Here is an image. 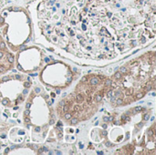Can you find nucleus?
<instances>
[{
    "instance_id": "f257e3e1",
    "label": "nucleus",
    "mask_w": 156,
    "mask_h": 155,
    "mask_svg": "<svg viewBox=\"0 0 156 155\" xmlns=\"http://www.w3.org/2000/svg\"><path fill=\"white\" fill-rule=\"evenodd\" d=\"M98 83H99V79L97 78H92L90 79V84L91 85H97Z\"/></svg>"
},
{
    "instance_id": "f03ea898",
    "label": "nucleus",
    "mask_w": 156,
    "mask_h": 155,
    "mask_svg": "<svg viewBox=\"0 0 156 155\" xmlns=\"http://www.w3.org/2000/svg\"><path fill=\"white\" fill-rule=\"evenodd\" d=\"M76 100H77L79 102H81V101L83 100V97H82V95H80V94H78V95L76 96Z\"/></svg>"
},
{
    "instance_id": "7ed1b4c3",
    "label": "nucleus",
    "mask_w": 156,
    "mask_h": 155,
    "mask_svg": "<svg viewBox=\"0 0 156 155\" xmlns=\"http://www.w3.org/2000/svg\"><path fill=\"white\" fill-rule=\"evenodd\" d=\"M7 60L10 62V63H13L14 62V57L12 56V55H7Z\"/></svg>"
},
{
    "instance_id": "20e7f679",
    "label": "nucleus",
    "mask_w": 156,
    "mask_h": 155,
    "mask_svg": "<svg viewBox=\"0 0 156 155\" xmlns=\"http://www.w3.org/2000/svg\"><path fill=\"white\" fill-rule=\"evenodd\" d=\"M66 114H65V119L66 120H70L71 119V117H72V114H70L69 111L68 112H65Z\"/></svg>"
},
{
    "instance_id": "39448f33",
    "label": "nucleus",
    "mask_w": 156,
    "mask_h": 155,
    "mask_svg": "<svg viewBox=\"0 0 156 155\" xmlns=\"http://www.w3.org/2000/svg\"><path fill=\"white\" fill-rule=\"evenodd\" d=\"M112 81L111 79H106L105 80V86H112Z\"/></svg>"
},
{
    "instance_id": "423d86ee",
    "label": "nucleus",
    "mask_w": 156,
    "mask_h": 155,
    "mask_svg": "<svg viewBox=\"0 0 156 155\" xmlns=\"http://www.w3.org/2000/svg\"><path fill=\"white\" fill-rule=\"evenodd\" d=\"M120 72L125 74V73H127V69H126L125 67H122V68L120 69Z\"/></svg>"
},
{
    "instance_id": "0eeeda50",
    "label": "nucleus",
    "mask_w": 156,
    "mask_h": 155,
    "mask_svg": "<svg viewBox=\"0 0 156 155\" xmlns=\"http://www.w3.org/2000/svg\"><path fill=\"white\" fill-rule=\"evenodd\" d=\"M69 111V105H64L63 106V111L64 112H68Z\"/></svg>"
},
{
    "instance_id": "6e6552de",
    "label": "nucleus",
    "mask_w": 156,
    "mask_h": 155,
    "mask_svg": "<svg viewBox=\"0 0 156 155\" xmlns=\"http://www.w3.org/2000/svg\"><path fill=\"white\" fill-rule=\"evenodd\" d=\"M132 94H133V90H132V89L127 90L126 92H125V95H126V96H130V95H132Z\"/></svg>"
},
{
    "instance_id": "1a4fd4ad",
    "label": "nucleus",
    "mask_w": 156,
    "mask_h": 155,
    "mask_svg": "<svg viewBox=\"0 0 156 155\" xmlns=\"http://www.w3.org/2000/svg\"><path fill=\"white\" fill-rule=\"evenodd\" d=\"M95 100H96L97 102H100V101L101 100V95H98V94H97V95L95 96Z\"/></svg>"
},
{
    "instance_id": "9d476101",
    "label": "nucleus",
    "mask_w": 156,
    "mask_h": 155,
    "mask_svg": "<svg viewBox=\"0 0 156 155\" xmlns=\"http://www.w3.org/2000/svg\"><path fill=\"white\" fill-rule=\"evenodd\" d=\"M114 77H115L116 79H120V78H122V73H121V72H116V73L114 74Z\"/></svg>"
},
{
    "instance_id": "9b49d317",
    "label": "nucleus",
    "mask_w": 156,
    "mask_h": 155,
    "mask_svg": "<svg viewBox=\"0 0 156 155\" xmlns=\"http://www.w3.org/2000/svg\"><path fill=\"white\" fill-rule=\"evenodd\" d=\"M78 122H79V120H78L77 118H73V119H71V123H72V124H77V123H78Z\"/></svg>"
},
{
    "instance_id": "f8f14e48",
    "label": "nucleus",
    "mask_w": 156,
    "mask_h": 155,
    "mask_svg": "<svg viewBox=\"0 0 156 155\" xmlns=\"http://www.w3.org/2000/svg\"><path fill=\"white\" fill-rule=\"evenodd\" d=\"M152 88H153V87H152V85H151V84L147 85V86H146V88H145V91H149V90H152Z\"/></svg>"
},
{
    "instance_id": "ddd939ff",
    "label": "nucleus",
    "mask_w": 156,
    "mask_h": 155,
    "mask_svg": "<svg viewBox=\"0 0 156 155\" xmlns=\"http://www.w3.org/2000/svg\"><path fill=\"white\" fill-rule=\"evenodd\" d=\"M134 111H135V112H140V111H142V107H140V106L136 107V108L134 109Z\"/></svg>"
},
{
    "instance_id": "4468645a",
    "label": "nucleus",
    "mask_w": 156,
    "mask_h": 155,
    "mask_svg": "<svg viewBox=\"0 0 156 155\" xmlns=\"http://www.w3.org/2000/svg\"><path fill=\"white\" fill-rule=\"evenodd\" d=\"M144 97V93H142V92H140V93H138L137 95H136V98L137 99H142Z\"/></svg>"
},
{
    "instance_id": "2eb2a0df",
    "label": "nucleus",
    "mask_w": 156,
    "mask_h": 155,
    "mask_svg": "<svg viewBox=\"0 0 156 155\" xmlns=\"http://www.w3.org/2000/svg\"><path fill=\"white\" fill-rule=\"evenodd\" d=\"M91 101H92V98H91L90 96H89V97L87 98V102H88V104H91Z\"/></svg>"
},
{
    "instance_id": "dca6fc26",
    "label": "nucleus",
    "mask_w": 156,
    "mask_h": 155,
    "mask_svg": "<svg viewBox=\"0 0 156 155\" xmlns=\"http://www.w3.org/2000/svg\"><path fill=\"white\" fill-rule=\"evenodd\" d=\"M2 104H3V105H7V104H8V100H7V99H4V100H2Z\"/></svg>"
},
{
    "instance_id": "f3484780",
    "label": "nucleus",
    "mask_w": 156,
    "mask_h": 155,
    "mask_svg": "<svg viewBox=\"0 0 156 155\" xmlns=\"http://www.w3.org/2000/svg\"><path fill=\"white\" fill-rule=\"evenodd\" d=\"M24 86H25L27 89H28V88L30 87V83H29L28 81H27V82H25V83H24Z\"/></svg>"
},
{
    "instance_id": "a211bd4d",
    "label": "nucleus",
    "mask_w": 156,
    "mask_h": 155,
    "mask_svg": "<svg viewBox=\"0 0 156 155\" xmlns=\"http://www.w3.org/2000/svg\"><path fill=\"white\" fill-rule=\"evenodd\" d=\"M122 103H123V100H122V99H118V100H117V104L121 105V104H122Z\"/></svg>"
},
{
    "instance_id": "6ab92c4d",
    "label": "nucleus",
    "mask_w": 156,
    "mask_h": 155,
    "mask_svg": "<svg viewBox=\"0 0 156 155\" xmlns=\"http://www.w3.org/2000/svg\"><path fill=\"white\" fill-rule=\"evenodd\" d=\"M144 121H148L149 119H150V115L147 113V114H145L144 115Z\"/></svg>"
},
{
    "instance_id": "aec40b11",
    "label": "nucleus",
    "mask_w": 156,
    "mask_h": 155,
    "mask_svg": "<svg viewBox=\"0 0 156 155\" xmlns=\"http://www.w3.org/2000/svg\"><path fill=\"white\" fill-rule=\"evenodd\" d=\"M5 48V44L2 41V42H0V48Z\"/></svg>"
},
{
    "instance_id": "412c9836",
    "label": "nucleus",
    "mask_w": 156,
    "mask_h": 155,
    "mask_svg": "<svg viewBox=\"0 0 156 155\" xmlns=\"http://www.w3.org/2000/svg\"><path fill=\"white\" fill-rule=\"evenodd\" d=\"M112 92H113L112 90H109V91H108V94H107V95H108V97H110V98H111V97L112 96V94H113Z\"/></svg>"
},
{
    "instance_id": "4be33fe9",
    "label": "nucleus",
    "mask_w": 156,
    "mask_h": 155,
    "mask_svg": "<svg viewBox=\"0 0 156 155\" xmlns=\"http://www.w3.org/2000/svg\"><path fill=\"white\" fill-rule=\"evenodd\" d=\"M148 135H149V136H153V135H154V132H153V130H149V132H148Z\"/></svg>"
},
{
    "instance_id": "5701e85b",
    "label": "nucleus",
    "mask_w": 156,
    "mask_h": 155,
    "mask_svg": "<svg viewBox=\"0 0 156 155\" xmlns=\"http://www.w3.org/2000/svg\"><path fill=\"white\" fill-rule=\"evenodd\" d=\"M29 114H30V111H28V109L26 110V111H25V115H26V116H28Z\"/></svg>"
},
{
    "instance_id": "b1692460",
    "label": "nucleus",
    "mask_w": 156,
    "mask_h": 155,
    "mask_svg": "<svg viewBox=\"0 0 156 155\" xmlns=\"http://www.w3.org/2000/svg\"><path fill=\"white\" fill-rule=\"evenodd\" d=\"M8 79H9V77H4L2 79V81H7Z\"/></svg>"
},
{
    "instance_id": "393cba45",
    "label": "nucleus",
    "mask_w": 156,
    "mask_h": 155,
    "mask_svg": "<svg viewBox=\"0 0 156 155\" xmlns=\"http://www.w3.org/2000/svg\"><path fill=\"white\" fill-rule=\"evenodd\" d=\"M35 92L39 93V92H40V89H39V88H36V89H35Z\"/></svg>"
},
{
    "instance_id": "a878e982",
    "label": "nucleus",
    "mask_w": 156,
    "mask_h": 155,
    "mask_svg": "<svg viewBox=\"0 0 156 155\" xmlns=\"http://www.w3.org/2000/svg\"><path fill=\"white\" fill-rule=\"evenodd\" d=\"M27 92H28V91H27V89L26 88V89L23 90V94H24V95H26V94H27Z\"/></svg>"
},
{
    "instance_id": "bb28decb",
    "label": "nucleus",
    "mask_w": 156,
    "mask_h": 155,
    "mask_svg": "<svg viewBox=\"0 0 156 155\" xmlns=\"http://www.w3.org/2000/svg\"><path fill=\"white\" fill-rule=\"evenodd\" d=\"M30 107H31V104H30V103H27V104H26V108H27V109H30Z\"/></svg>"
},
{
    "instance_id": "cd10ccee",
    "label": "nucleus",
    "mask_w": 156,
    "mask_h": 155,
    "mask_svg": "<svg viewBox=\"0 0 156 155\" xmlns=\"http://www.w3.org/2000/svg\"><path fill=\"white\" fill-rule=\"evenodd\" d=\"M4 71H5V68L2 67V66H0V73L1 72H4Z\"/></svg>"
},
{
    "instance_id": "c85d7f7f",
    "label": "nucleus",
    "mask_w": 156,
    "mask_h": 155,
    "mask_svg": "<svg viewBox=\"0 0 156 155\" xmlns=\"http://www.w3.org/2000/svg\"><path fill=\"white\" fill-rule=\"evenodd\" d=\"M119 96H121V92H120V91H117V92L115 93V97H119Z\"/></svg>"
},
{
    "instance_id": "c756f323",
    "label": "nucleus",
    "mask_w": 156,
    "mask_h": 155,
    "mask_svg": "<svg viewBox=\"0 0 156 155\" xmlns=\"http://www.w3.org/2000/svg\"><path fill=\"white\" fill-rule=\"evenodd\" d=\"M29 122H30V120H29V118H27H27H25V122H27V123H28Z\"/></svg>"
},
{
    "instance_id": "7c9ffc66",
    "label": "nucleus",
    "mask_w": 156,
    "mask_h": 155,
    "mask_svg": "<svg viewBox=\"0 0 156 155\" xmlns=\"http://www.w3.org/2000/svg\"><path fill=\"white\" fill-rule=\"evenodd\" d=\"M26 48V46L25 45H22L21 47H20V50H24Z\"/></svg>"
},
{
    "instance_id": "2f4dec72",
    "label": "nucleus",
    "mask_w": 156,
    "mask_h": 155,
    "mask_svg": "<svg viewBox=\"0 0 156 155\" xmlns=\"http://www.w3.org/2000/svg\"><path fill=\"white\" fill-rule=\"evenodd\" d=\"M86 80H87V77H83V78L81 79V81H82V82H85Z\"/></svg>"
},
{
    "instance_id": "473e14b6",
    "label": "nucleus",
    "mask_w": 156,
    "mask_h": 155,
    "mask_svg": "<svg viewBox=\"0 0 156 155\" xmlns=\"http://www.w3.org/2000/svg\"><path fill=\"white\" fill-rule=\"evenodd\" d=\"M13 10H14V11H16V12H18V11H19V8H18V7H14V8H13Z\"/></svg>"
},
{
    "instance_id": "72a5a7b5",
    "label": "nucleus",
    "mask_w": 156,
    "mask_h": 155,
    "mask_svg": "<svg viewBox=\"0 0 156 155\" xmlns=\"http://www.w3.org/2000/svg\"><path fill=\"white\" fill-rule=\"evenodd\" d=\"M18 100L19 101H22L23 100V97L22 96H18Z\"/></svg>"
},
{
    "instance_id": "f704fd0d",
    "label": "nucleus",
    "mask_w": 156,
    "mask_h": 155,
    "mask_svg": "<svg viewBox=\"0 0 156 155\" xmlns=\"http://www.w3.org/2000/svg\"><path fill=\"white\" fill-rule=\"evenodd\" d=\"M59 105H60V106H64V105H65L64 101H63V100H62V101H60V102H59Z\"/></svg>"
},
{
    "instance_id": "c9c22d12",
    "label": "nucleus",
    "mask_w": 156,
    "mask_h": 155,
    "mask_svg": "<svg viewBox=\"0 0 156 155\" xmlns=\"http://www.w3.org/2000/svg\"><path fill=\"white\" fill-rule=\"evenodd\" d=\"M103 120H104V122H108L109 121V118L108 117H103Z\"/></svg>"
},
{
    "instance_id": "e433bc0d",
    "label": "nucleus",
    "mask_w": 156,
    "mask_h": 155,
    "mask_svg": "<svg viewBox=\"0 0 156 155\" xmlns=\"http://www.w3.org/2000/svg\"><path fill=\"white\" fill-rule=\"evenodd\" d=\"M56 92H57V94H59V93H60V90H59V89H57V90H56Z\"/></svg>"
},
{
    "instance_id": "4c0bfd02",
    "label": "nucleus",
    "mask_w": 156,
    "mask_h": 155,
    "mask_svg": "<svg viewBox=\"0 0 156 155\" xmlns=\"http://www.w3.org/2000/svg\"><path fill=\"white\" fill-rule=\"evenodd\" d=\"M111 100H112V101H115V96H114V97L112 96V97H111Z\"/></svg>"
},
{
    "instance_id": "58836bf2",
    "label": "nucleus",
    "mask_w": 156,
    "mask_h": 155,
    "mask_svg": "<svg viewBox=\"0 0 156 155\" xmlns=\"http://www.w3.org/2000/svg\"><path fill=\"white\" fill-rule=\"evenodd\" d=\"M122 120H123V121H126V119H127V117H126V115H123V116H122Z\"/></svg>"
},
{
    "instance_id": "ea45409f",
    "label": "nucleus",
    "mask_w": 156,
    "mask_h": 155,
    "mask_svg": "<svg viewBox=\"0 0 156 155\" xmlns=\"http://www.w3.org/2000/svg\"><path fill=\"white\" fill-rule=\"evenodd\" d=\"M3 22H4V18H3L2 16H0V24L3 23Z\"/></svg>"
},
{
    "instance_id": "a19ab883",
    "label": "nucleus",
    "mask_w": 156,
    "mask_h": 155,
    "mask_svg": "<svg viewBox=\"0 0 156 155\" xmlns=\"http://www.w3.org/2000/svg\"><path fill=\"white\" fill-rule=\"evenodd\" d=\"M106 145H107L108 147H110V146H112V144H111V143H106Z\"/></svg>"
},
{
    "instance_id": "79ce46f5",
    "label": "nucleus",
    "mask_w": 156,
    "mask_h": 155,
    "mask_svg": "<svg viewBox=\"0 0 156 155\" xmlns=\"http://www.w3.org/2000/svg\"><path fill=\"white\" fill-rule=\"evenodd\" d=\"M82 29L83 30H86V26L85 25H82Z\"/></svg>"
},
{
    "instance_id": "37998d69",
    "label": "nucleus",
    "mask_w": 156,
    "mask_h": 155,
    "mask_svg": "<svg viewBox=\"0 0 156 155\" xmlns=\"http://www.w3.org/2000/svg\"><path fill=\"white\" fill-rule=\"evenodd\" d=\"M45 61H46V62H48V61H49V58H45Z\"/></svg>"
},
{
    "instance_id": "c03bdc74",
    "label": "nucleus",
    "mask_w": 156,
    "mask_h": 155,
    "mask_svg": "<svg viewBox=\"0 0 156 155\" xmlns=\"http://www.w3.org/2000/svg\"><path fill=\"white\" fill-rule=\"evenodd\" d=\"M17 69H20V70H21V69H22V67H21V66H20V65H17Z\"/></svg>"
},
{
    "instance_id": "a18cd8bd",
    "label": "nucleus",
    "mask_w": 156,
    "mask_h": 155,
    "mask_svg": "<svg viewBox=\"0 0 156 155\" xmlns=\"http://www.w3.org/2000/svg\"><path fill=\"white\" fill-rule=\"evenodd\" d=\"M42 152H43V149H39L38 150V153H42Z\"/></svg>"
},
{
    "instance_id": "49530a36",
    "label": "nucleus",
    "mask_w": 156,
    "mask_h": 155,
    "mask_svg": "<svg viewBox=\"0 0 156 155\" xmlns=\"http://www.w3.org/2000/svg\"><path fill=\"white\" fill-rule=\"evenodd\" d=\"M1 138H2V139H5V134H2V135H1Z\"/></svg>"
},
{
    "instance_id": "de8ad7c7",
    "label": "nucleus",
    "mask_w": 156,
    "mask_h": 155,
    "mask_svg": "<svg viewBox=\"0 0 156 155\" xmlns=\"http://www.w3.org/2000/svg\"><path fill=\"white\" fill-rule=\"evenodd\" d=\"M9 150H10L9 148H6V150H5V153H7L9 152Z\"/></svg>"
},
{
    "instance_id": "09e8293b",
    "label": "nucleus",
    "mask_w": 156,
    "mask_h": 155,
    "mask_svg": "<svg viewBox=\"0 0 156 155\" xmlns=\"http://www.w3.org/2000/svg\"><path fill=\"white\" fill-rule=\"evenodd\" d=\"M107 15H108V16H109V17H111V16H112V13H110V12H109Z\"/></svg>"
},
{
    "instance_id": "8fccbe9b",
    "label": "nucleus",
    "mask_w": 156,
    "mask_h": 155,
    "mask_svg": "<svg viewBox=\"0 0 156 155\" xmlns=\"http://www.w3.org/2000/svg\"><path fill=\"white\" fill-rule=\"evenodd\" d=\"M16 79H20V75H17V74H16Z\"/></svg>"
},
{
    "instance_id": "3c124183",
    "label": "nucleus",
    "mask_w": 156,
    "mask_h": 155,
    "mask_svg": "<svg viewBox=\"0 0 156 155\" xmlns=\"http://www.w3.org/2000/svg\"><path fill=\"white\" fill-rule=\"evenodd\" d=\"M71 79H71V77H70V78H69V79H68V82H70V81H71Z\"/></svg>"
},
{
    "instance_id": "603ef678",
    "label": "nucleus",
    "mask_w": 156,
    "mask_h": 155,
    "mask_svg": "<svg viewBox=\"0 0 156 155\" xmlns=\"http://www.w3.org/2000/svg\"><path fill=\"white\" fill-rule=\"evenodd\" d=\"M60 125L62 126V122H58V126H60Z\"/></svg>"
},
{
    "instance_id": "864d4df0",
    "label": "nucleus",
    "mask_w": 156,
    "mask_h": 155,
    "mask_svg": "<svg viewBox=\"0 0 156 155\" xmlns=\"http://www.w3.org/2000/svg\"><path fill=\"white\" fill-rule=\"evenodd\" d=\"M49 123H50V124H51V125H52V124H53V123H54V121H53V120H51V121H50V122H49Z\"/></svg>"
},
{
    "instance_id": "5fc2aeb1",
    "label": "nucleus",
    "mask_w": 156,
    "mask_h": 155,
    "mask_svg": "<svg viewBox=\"0 0 156 155\" xmlns=\"http://www.w3.org/2000/svg\"><path fill=\"white\" fill-rule=\"evenodd\" d=\"M102 127H103L104 129H106V128H107V125H106V124H103V125H102Z\"/></svg>"
},
{
    "instance_id": "6e6d98bb",
    "label": "nucleus",
    "mask_w": 156,
    "mask_h": 155,
    "mask_svg": "<svg viewBox=\"0 0 156 155\" xmlns=\"http://www.w3.org/2000/svg\"><path fill=\"white\" fill-rule=\"evenodd\" d=\"M39 131H40V129H39L38 127H37V128H36V132H39Z\"/></svg>"
},
{
    "instance_id": "4d7b16f0",
    "label": "nucleus",
    "mask_w": 156,
    "mask_h": 155,
    "mask_svg": "<svg viewBox=\"0 0 156 155\" xmlns=\"http://www.w3.org/2000/svg\"><path fill=\"white\" fill-rule=\"evenodd\" d=\"M18 133H19V134H24L25 132H22V131H20V132H19Z\"/></svg>"
},
{
    "instance_id": "13d9d810",
    "label": "nucleus",
    "mask_w": 156,
    "mask_h": 155,
    "mask_svg": "<svg viewBox=\"0 0 156 155\" xmlns=\"http://www.w3.org/2000/svg\"><path fill=\"white\" fill-rule=\"evenodd\" d=\"M43 150H44L45 152H47V151H48V148H47V147H44V148H43Z\"/></svg>"
},
{
    "instance_id": "bf43d9fd",
    "label": "nucleus",
    "mask_w": 156,
    "mask_h": 155,
    "mask_svg": "<svg viewBox=\"0 0 156 155\" xmlns=\"http://www.w3.org/2000/svg\"><path fill=\"white\" fill-rule=\"evenodd\" d=\"M97 153H98V154H103V153H102V152H98Z\"/></svg>"
},
{
    "instance_id": "052dcab7",
    "label": "nucleus",
    "mask_w": 156,
    "mask_h": 155,
    "mask_svg": "<svg viewBox=\"0 0 156 155\" xmlns=\"http://www.w3.org/2000/svg\"><path fill=\"white\" fill-rule=\"evenodd\" d=\"M2 57H3V53H2V52H0V58H1Z\"/></svg>"
},
{
    "instance_id": "680f3d73",
    "label": "nucleus",
    "mask_w": 156,
    "mask_h": 155,
    "mask_svg": "<svg viewBox=\"0 0 156 155\" xmlns=\"http://www.w3.org/2000/svg\"><path fill=\"white\" fill-rule=\"evenodd\" d=\"M51 103H52L51 101H48V105H51Z\"/></svg>"
},
{
    "instance_id": "e2e57ef3",
    "label": "nucleus",
    "mask_w": 156,
    "mask_h": 155,
    "mask_svg": "<svg viewBox=\"0 0 156 155\" xmlns=\"http://www.w3.org/2000/svg\"><path fill=\"white\" fill-rule=\"evenodd\" d=\"M151 121H154V117H152L151 118Z\"/></svg>"
},
{
    "instance_id": "0e129e2a",
    "label": "nucleus",
    "mask_w": 156,
    "mask_h": 155,
    "mask_svg": "<svg viewBox=\"0 0 156 155\" xmlns=\"http://www.w3.org/2000/svg\"><path fill=\"white\" fill-rule=\"evenodd\" d=\"M0 148H1V147H0Z\"/></svg>"
}]
</instances>
